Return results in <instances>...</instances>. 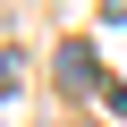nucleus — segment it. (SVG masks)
Listing matches in <instances>:
<instances>
[{"instance_id":"1","label":"nucleus","mask_w":127,"mask_h":127,"mask_svg":"<svg viewBox=\"0 0 127 127\" xmlns=\"http://www.w3.org/2000/svg\"><path fill=\"white\" fill-rule=\"evenodd\" d=\"M51 76H59V93H102V85H110V76H102V59H93V42H59Z\"/></svg>"},{"instance_id":"3","label":"nucleus","mask_w":127,"mask_h":127,"mask_svg":"<svg viewBox=\"0 0 127 127\" xmlns=\"http://www.w3.org/2000/svg\"><path fill=\"white\" fill-rule=\"evenodd\" d=\"M0 42H9V9H0Z\"/></svg>"},{"instance_id":"2","label":"nucleus","mask_w":127,"mask_h":127,"mask_svg":"<svg viewBox=\"0 0 127 127\" xmlns=\"http://www.w3.org/2000/svg\"><path fill=\"white\" fill-rule=\"evenodd\" d=\"M102 9H110V17H127V0H102Z\"/></svg>"}]
</instances>
